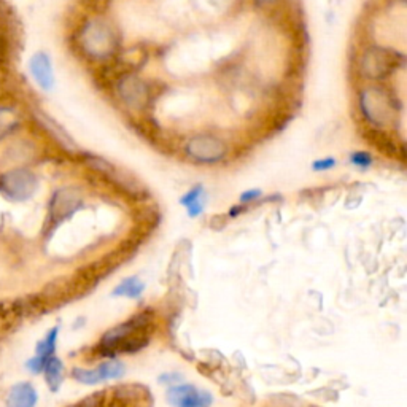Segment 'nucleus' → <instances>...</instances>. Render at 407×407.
Instances as JSON below:
<instances>
[{
    "instance_id": "1",
    "label": "nucleus",
    "mask_w": 407,
    "mask_h": 407,
    "mask_svg": "<svg viewBox=\"0 0 407 407\" xmlns=\"http://www.w3.org/2000/svg\"><path fill=\"white\" fill-rule=\"evenodd\" d=\"M150 324V317L146 314L134 317L132 320L112 328L102 337L100 347L105 350L104 353L113 355L114 352H137L148 343V337L145 334V328Z\"/></svg>"
},
{
    "instance_id": "2",
    "label": "nucleus",
    "mask_w": 407,
    "mask_h": 407,
    "mask_svg": "<svg viewBox=\"0 0 407 407\" xmlns=\"http://www.w3.org/2000/svg\"><path fill=\"white\" fill-rule=\"evenodd\" d=\"M361 110L375 126L390 124L394 117L393 100L379 88H369L361 94Z\"/></svg>"
},
{
    "instance_id": "3",
    "label": "nucleus",
    "mask_w": 407,
    "mask_h": 407,
    "mask_svg": "<svg viewBox=\"0 0 407 407\" xmlns=\"http://www.w3.org/2000/svg\"><path fill=\"white\" fill-rule=\"evenodd\" d=\"M38 180L34 172L28 169H15L0 177V189L11 201L24 202L35 194Z\"/></svg>"
},
{
    "instance_id": "4",
    "label": "nucleus",
    "mask_w": 407,
    "mask_h": 407,
    "mask_svg": "<svg viewBox=\"0 0 407 407\" xmlns=\"http://www.w3.org/2000/svg\"><path fill=\"white\" fill-rule=\"evenodd\" d=\"M80 42L83 49L94 57H104L113 49V35L108 25L100 21L86 24L81 30Z\"/></svg>"
},
{
    "instance_id": "5",
    "label": "nucleus",
    "mask_w": 407,
    "mask_h": 407,
    "mask_svg": "<svg viewBox=\"0 0 407 407\" xmlns=\"http://www.w3.org/2000/svg\"><path fill=\"white\" fill-rule=\"evenodd\" d=\"M188 155L199 163H218L226 156V145L213 136H197L187 145Z\"/></svg>"
},
{
    "instance_id": "6",
    "label": "nucleus",
    "mask_w": 407,
    "mask_h": 407,
    "mask_svg": "<svg viewBox=\"0 0 407 407\" xmlns=\"http://www.w3.org/2000/svg\"><path fill=\"white\" fill-rule=\"evenodd\" d=\"M394 69H396V56H393L385 49L372 48L367 49L366 54L362 56L361 70L367 78H385Z\"/></svg>"
},
{
    "instance_id": "7",
    "label": "nucleus",
    "mask_w": 407,
    "mask_h": 407,
    "mask_svg": "<svg viewBox=\"0 0 407 407\" xmlns=\"http://www.w3.org/2000/svg\"><path fill=\"white\" fill-rule=\"evenodd\" d=\"M167 401L174 407H210L212 394L197 390L194 385H174L167 390Z\"/></svg>"
},
{
    "instance_id": "8",
    "label": "nucleus",
    "mask_w": 407,
    "mask_h": 407,
    "mask_svg": "<svg viewBox=\"0 0 407 407\" xmlns=\"http://www.w3.org/2000/svg\"><path fill=\"white\" fill-rule=\"evenodd\" d=\"M80 204L81 197L76 189L62 188L59 191H56V194L53 196V201H51L49 206L51 220L54 223H61L62 220L69 218V216L80 207Z\"/></svg>"
},
{
    "instance_id": "9",
    "label": "nucleus",
    "mask_w": 407,
    "mask_h": 407,
    "mask_svg": "<svg viewBox=\"0 0 407 407\" xmlns=\"http://www.w3.org/2000/svg\"><path fill=\"white\" fill-rule=\"evenodd\" d=\"M118 94L124 104L131 108H142L148 99V89L137 76H124L118 83Z\"/></svg>"
},
{
    "instance_id": "10",
    "label": "nucleus",
    "mask_w": 407,
    "mask_h": 407,
    "mask_svg": "<svg viewBox=\"0 0 407 407\" xmlns=\"http://www.w3.org/2000/svg\"><path fill=\"white\" fill-rule=\"evenodd\" d=\"M57 334H59V326H54L49 329V333L45 336V339L37 343L35 356L28 361V369L32 374H40L43 372V367L47 365V361L54 355Z\"/></svg>"
},
{
    "instance_id": "11",
    "label": "nucleus",
    "mask_w": 407,
    "mask_h": 407,
    "mask_svg": "<svg viewBox=\"0 0 407 407\" xmlns=\"http://www.w3.org/2000/svg\"><path fill=\"white\" fill-rule=\"evenodd\" d=\"M29 70L38 86L43 91H51L54 86V75H53V66H51L49 57L45 53H37L30 57Z\"/></svg>"
},
{
    "instance_id": "12",
    "label": "nucleus",
    "mask_w": 407,
    "mask_h": 407,
    "mask_svg": "<svg viewBox=\"0 0 407 407\" xmlns=\"http://www.w3.org/2000/svg\"><path fill=\"white\" fill-rule=\"evenodd\" d=\"M38 394L34 385L29 382H19L10 390L6 398V407H35Z\"/></svg>"
},
{
    "instance_id": "13",
    "label": "nucleus",
    "mask_w": 407,
    "mask_h": 407,
    "mask_svg": "<svg viewBox=\"0 0 407 407\" xmlns=\"http://www.w3.org/2000/svg\"><path fill=\"white\" fill-rule=\"evenodd\" d=\"M19 126H21V121H19L15 108L0 105V140L13 136L19 129Z\"/></svg>"
},
{
    "instance_id": "14",
    "label": "nucleus",
    "mask_w": 407,
    "mask_h": 407,
    "mask_svg": "<svg viewBox=\"0 0 407 407\" xmlns=\"http://www.w3.org/2000/svg\"><path fill=\"white\" fill-rule=\"evenodd\" d=\"M45 379H47V384L49 387L51 391H57L61 388V384L64 380V365L59 358H56L53 355L47 361V365L43 367Z\"/></svg>"
},
{
    "instance_id": "15",
    "label": "nucleus",
    "mask_w": 407,
    "mask_h": 407,
    "mask_svg": "<svg viewBox=\"0 0 407 407\" xmlns=\"http://www.w3.org/2000/svg\"><path fill=\"white\" fill-rule=\"evenodd\" d=\"M204 194H206V191H204V187H201V184H197V187H194L193 189H189L187 194H184L182 199H180V204L182 206L187 207L188 210V216H191V218H196V216H199L202 213V210H204Z\"/></svg>"
},
{
    "instance_id": "16",
    "label": "nucleus",
    "mask_w": 407,
    "mask_h": 407,
    "mask_svg": "<svg viewBox=\"0 0 407 407\" xmlns=\"http://www.w3.org/2000/svg\"><path fill=\"white\" fill-rule=\"evenodd\" d=\"M37 118H38V121H40L45 129H47L51 134V136H53L57 140V142H59L64 146V148H67L70 151L76 150L73 140L70 138L66 134V131H64L61 126H57L53 119H49L48 117H45L43 113H38Z\"/></svg>"
},
{
    "instance_id": "17",
    "label": "nucleus",
    "mask_w": 407,
    "mask_h": 407,
    "mask_svg": "<svg viewBox=\"0 0 407 407\" xmlns=\"http://www.w3.org/2000/svg\"><path fill=\"white\" fill-rule=\"evenodd\" d=\"M145 290V285L143 282H140L138 277H129L121 282L117 288L113 290L112 295L113 296H124V297H131V299H136L140 295H142Z\"/></svg>"
},
{
    "instance_id": "18",
    "label": "nucleus",
    "mask_w": 407,
    "mask_h": 407,
    "mask_svg": "<svg viewBox=\"0 0 407 407\" xmlns=\"http://www.w3.org/2000/svg\"><path fill=\"white\" fill-rule=\"evenodd\" d=\"M98 371L102 377V382L112 380V379H119L121 375H124L126 367L123 362L119 361H105L102 362L100 366H98Z\"/></svg>"
},
{
    "instance_id": "19",
    "label": "nucleus",
    "mask_w": 407,
    "mask_h": 407,
    "mask_svg": "<svg viewBox=\"0 0 407 407\" xmlns=\"http://www.w3.org/2000/svg\"><path fill=\"white\" fill-rule=\"evenodd\" d=\"M72 375L75 380H78L80 384H85V385H98L102 384V377L98 371V367L95 369H81V367H75L72 371Z\"/></svg>"
},
{
    "instance_id": "20",
    "label": "nucleus",
    "mask_w": 407,
    "mask_h": 407,
    "mask_svg": "<svg viewBox=\"0 0 407 407\" xmlns=\"http://www.w3.org/2000/svg\"><path fill=\"white\" fill-rule=\"evenodd\" d=\"M372 159L371 156L367 155L365 151H358V153H353L352 155V164H355L356 167H361V169H367L369 165H371Z\"/></svg>"
},
{
    "instance_id": "21",
    "label": "nucleus",
    "mask_w": 407,
    "mask_h": 407,
    "mask_svg": "<svg viewBox=\"0 0 407 407\" xmlns=\"http://www.w3.org/2000/svg\"><path fill=\"white\" fill-rule=\"evenodd\" d=\"M334 164H336V161L333 158H326V159H320V161H315L312 167H314V170L322 172V170H328L331 167H334Z\"/></svg>"
},
{
    "instance_id": "22",
    "label": "nucleus",
    "mask_w": 407,
    "mask_h": 407,
    "mask_svg": "<svg viewBox=\"0 0 407 407\" xmlns=\"http://www.w3.org/2000/svg\"><path fill=\"white\" fill-rule=\"evenodd\" d=\"M259 196H261V191H259V189H250V191H245V193L240 196V202H244V204L252 202V201H254V199H258Z\"/></svg>"
},
{
    "instance_id": "23",
    "label": "nucleus",
    "mask_w": 407,
    "mask_h": 407,
    "mask_svg": "<svg viewBox=\"0 0 407 407\" xmlns=\"http://www.w3.org/2000/svg\"><path fill=\"white\" fill-rule=\"evenodd\" d=\"M258 2H264V4H267V2H272V0H258Z\"/></svg>"
}]
</instances>
